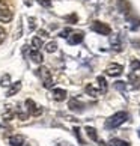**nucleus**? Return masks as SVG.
<instances>
[{
  "mask_svg": "<svg viewBox=\"0 0 140 146\" xmlns=\"http://www.w3.org/2000/svg\"><path fill=\"white\" fill-rule=\"evenodd\" d=\"M128 119H130V115H128L127 111H117L115 113L113 116H110L109 119L105 121L104 127L107 129H113V128H117L119 125H122L123 122H127Z\"/></svg>",
  "mask_w": 140,
  "mask_h": 146,
  "instance_id": "obj_1",
  "label": "nucleus"
},
{
  "mask_svg": "<svg viewBox=\"0 0 140 146\" xmlns=\"http://www.w3.org/2000/svg\"><path fill=\"white\" fill-rule=\"evenodd\" d=\"M38 75L42 78V84H44V88L50 89L53 86V77H51V72L48 71V68L41 66L39 69H38Z\"/></svg>",
  "mask_w": 140,
  "mask_h": 146,
  "instance_id": "obj_2",
  "label": "nucleus"
},
{
  "mask_svg": "<svg viewBox=\"0 0 140 146\" xmlns=\"http://www.w3.org/2000/svg\"><path fill=\"white\" fill-rule=\"evenodd\" d=\"M90 29L95 33H100V35H110L111 33V27L105 23H101V21H94L90 24Z\"/></svg>",
  "mask_w": 140,
  "mask_h": 146,
  "instance_id": "obj_3",
  "label": "nucleus"
},
{
  "mask_svg": "<svg viewBox=\"0 0 140 146\" xmlns=\"http://www.w3.org/2000/svg\"><path fill=\"white\" fill-rule=\"evenodd\" d=\"M26 110H27V113L32 116H39L42 113V107L35 104L33 100H26Z\"/></svg>",
  "mask_w": 140,
  "mask_h": 146,
  "instance_id": "obj_4",
  "label": "nucleus"
},
{
  "mask_svg": "<svg viewBox=\"0 0 140 146\" xmlns=\"http://www.w3.org/2000/svg\"><path fill=\"white\" fill-rule=\"evenodd\" d=\"M122 71H123V68L119 63H110L109 66L105 68V74L110 75V77H117V75L122 74Z\"/></svg>",
  "mask_w": 140,
  "mask_h": 146,
  "instance_id": "obj_5",
  "label": "nucleus"
},
{
  "mask_svg": "<svg viewBox=\"0 0 140 146\" xmlns=\"http://www.w3.org/2000/svg\"><path fill=\"white\" fill-rule=\"evenodd\" d=\"M68 107H69V110H72V111H75V113H82V111H84V104H83V102H80L78 100H75V98L69 100Z\"/></svg>",
  "mask_w": 140,
  "mask_h": 146,
  "instance_id": "obj_6",
  "label": "nucleus"
},
{
  "mask_svg": "<svg viewBox=\"0 0 140 146\" xmlns=\"http://www.w3.org/2000/svg\"><path fill=\"white\" fill-rule=\"evenodd\" d=\"M83 38H84L83 32H74V33H71L68 36V44L69 45H77L83 41Z\"/></svg>",
  "mask_w": 140,
  "mask_h": 146,
  "instance_id": "obj_7",
  "label": "nucleus"
},
{
  "mask_svg": "<svg viewBox=\"0 0 140 146\" xmlns=\"http://www.w3.org/2000/svg\"><path fill=\"white\" fill-rule=\"evenodd\" d=\"M0 18L5 20V21H9L11 18H12L11 9L8 8V5H5L3 2H0Z\"/></svg>",
  "mask_w": 140,
  "mask_h": 146,
  "instance_id": "obj_8",
  "label": "nucleus"
},
{
  "mask_svg": "<svg viewBox=\"0 0 140 146\" xmlns=\"http://www.w3.org/2000/svg\"><path fill=\"white\" fill-rule=\"evenodd\" d=\"M9 145L11 146H23L24 145V137L17 134V136H11L9 137Z\"/></svg>",
  "mask_w": 140,
  "mask_h": 146,
  "instance_id": "obj_9",
  "label": "nucleus"
},
{
  "mask_svg": "<svg viewBox=\"0 0 140 146\" xmlns=\"http://www.w3.org/2000/svg\"><path fill=\"white\" fill-rule=\"evenodd\" d=\"M66 90L63 89H54L53 90V98H54L56 101H65L66 100Z\"/></svg>",
  "mask_w": 140,
  "mask_h": 146,
  "instance_id": "obj_10",
  "label": "nucleus"
},
{
  "mask_svg": "<svg viewBox=\"0 0 140 146\" xmlns=\"http://www.w3.org/2000/svg\"><path fill=\"white\" fill-rule=\"evenodd\" d=\"M30 59H32V60H33L35 63H42V60H44V57H42L41 51L36 50V48L30 50Z\"/></svg>",
  "mask_w": 140,
  "mask_h": 146,
  "instance_id": "obj_11",
  "label": "nucleus"
},
{
  "mask_svg": "<svg viewBox=\"0 0 140 146\" xmlns=\"http://www.w3.org/2000/svg\"><path fill=\"white\" fill-rule=\"evenodd\" d=\"M20 89H21V83L20 82L12 83V84H11V88L8 89V92H6V96H14L17 92H20Z\"/></svg>",
  "mask_w": 140,
  "mask_h": 146,
  "instance_id": "obj_12",
  "label": "nucleus"
},
{
  "mask_svg": "<svg viewBox=\"0 0 140 146\" xmlns=\"http://www.w3.org/2000/svg\"><path fill=\"white\" fill-rule=\"evenodd\" d=\"M117 8L122 14H128L130 12V3L127 0H117Z\"/></svg>",
  "mask_w": 140,
  "mask_h": 146,
  "instance_id": "obj_13",
  "label": "nucleus"
},
{
  "mask_svg": "<svg viewBox=\"0 0 140 146\" xmlns=\"http://www.w3.org/2000/svg\"><path fill=\"white\" fill-rule=\"evenodd\" d=\"M128 82L133 83V88H134V89L140 88V77H136V72H134V71L128 75Z\"/></svg>",
  "mask_w": 140,
  "mask_h": 146,
  "instance_id": "obj_14",
  "label": "nucleus"
},
{
  "mask_svg": "<svg viewBox=\"0 0 140 146\" xmlns=\"http://www.w3.org/2000/svg\"><path fill=\"white\" fill-rule=\"evenodd\" d=\"M84 90H86V94H88L89 96H94V98H96V96L101 94V92H100V90H96L92 84H88V86L84 88Z\"/></svg>",
  "mask_w": 140,
  "mask_h": 146,
  "instance_id": "obj_15",
  "label": "nucleus"
},
{
  "mask_svg": "<svg viewBox=\"0 0 140 146\" xmlns=\"http://www.w3.org/2000/svg\"><path fill=\"white\" fill-rule=\"evenodd\" d=\"M96 80H98V83H100V92H101V94H105V92H107V82H105V78L103 77V75H100Z\"/></svg>",
  "mask_w": 140,
  "mask_h": 146,
  "instance_id": "obj_16",
  "label": "nucleus"
},
{
  "mask_svg": "<svg viewBox=\"0 0 140 146\" xmlns=\"http://www.w3.org/2000/svg\"><path fill=\"white\" fill-rule=\"evenodd\" d=\"M84 129H86V134H88V136L92 139V140H95V142L98 140V134H96V129H95V128H92V127H86Z\"/></svg>",
  "mask_w": 140,
  "mask_h": 146,
  "instance_id": "obj_17",
  "label": "nucleus"
},
{
  "mask_svg": "<svg viewBox=\"0 0 140 146\" xmlns=\"http://www.w3.org/2000/svg\"><path fill=\"white\" fill-rule=\"evenodd\" d=\"M110 146H130V143L125 142V140H121V139H111L110 140Z\"/></svg>",
  "mask_w": 140,
  "mask_h": 146,
  "instance_id": "obj_18",
  "label": "nucleus"
},
{
  "mask_svg": "<svg viewBox=\"0 0 140 146\" xmlns=\"http://www.w3.org/2000/svg\"><path fill=\"white\" fill-rule=\"evenodd\" d=\"M56 50H57L56 41H51V42H48V44L45 45V51H47V53H54Z\"/></svg>",
  "mask_w": 140,
  "mask_h": 146,
  "instance_id": "obj_19",
  "label": "nucleus"
},
{
  "mask_svg": "<svg viewBox=\"0 0 140 146\" xmlns=\"http://www.w3.org/2000/svg\"><path fill=\"white\" fill-rule=\"evenodd\" d=\"M32 44H33V47L36 48V50H39V48L42 47V39L39 36H35L33 39H32Z\"/></svg>",
  "mask_w": 140,
  "mask_h": 146,
  "instance_id": "obj_20",
  "label": "nucleus"
},
{
  "mask_svg": "<svg viewBox=\"0 0 140 146\" xmlns=\"http://www.w3.org/2000/svg\"><path fill=\"white\" fill-rule=\"evenodd\" d=\"M11 77H9V74H5L3 77H2V80H0V86H3V88H6V86H9L11 83Z\"/></svg>",
  "mask_w": 140,
  "mask_h": 146,
  "instance_id": "obj_21",
  "label": "nucleus"
},
{
  "mask_svg": "<svg viewBox=\"0 0 140 146\" xmlns=\"http://www.w3.org/2000/svg\"><path fill=\"white\" fill-rule=\"evenodd\" d=\"M74 134H75V137H77V140L80 142V145H86V142L82 139V136H80V128L78 127H74Z\"/></svg>",
  "mask_w": 140,
  "mask_h": 146,
  "instance_id": "obj_22",
  "label": "nucleus"
},
{
  "mask_svg": "<svg viewBox=\"0 0 140 146\" xmlns=\"http://www.w3.org/2000/svg\"><path fill=\"white\" fill-rule=\"evenodd\" d=\"M140 69V62L136 60V59H133L131 60V71H139Z\"/></svg>",
  "mask_w": 140,
  "mask_h": 146,
  "instance_id": "obj_23",
  "label": "nucleus"
},
{
  "mask_svg": "<svg viewBox=\"0 0 140 146\" xmlns=\"http://www.w3.org/2000/svg\"><path fill=\"white\" fill-rule=\"evenodd\" d=\"M115 88H116L117 90L123 92V90H125V88H127V84L123 83V82H116V83H115Z\"/></svg>",
  "mask_w": 140,
  "mask_h": 146,
  "instance_id": "obj_24",
  "label": "nucleus"
},
{
  "mask_svg": "<svg viewBox=\"0 0 140 146\" xmlns=\"http://www.w3.org/2000/svg\"><path fill=\"white\" fill-rule=\"evenodd\" d=\"M36 2L44 8H51V0H36Z\"/></svg>",
  "mask_w": 140,
  "mask_h": 146,
  "instance_id": "obj_25",
  "label": "nucleus"
},
{
  "mask_svg": "<svg viewBox=\"0 0 140 146\" xmlns=\"http://www.w3.org/2000/svg\"><path fill=\"white\" fill-rule=\"evenodd\" d=\"M111 45H117V48H119V50H121V42H119V36H113L111 38Z\"/></svg>",
  "mask_w": 140,
  "mask_h": 146,
  "instance_id": "obj_26",
  "label": "nucleus"
},
{
  "mask_svg": "<svg viewBox=\"0 0 140 146\" xmlns=\"http://www.w3.org/2000/svg\"><path fill=\"white\" fill-rule=\"evenodd\" d=\"M5 38H6V30H5L3 27H0V44L5 41Z\"/></svg>",
  "mask_w": 140,
  "mask_h": 146,
  "instance_id": "obj_27",
  "label": "nucleus"
},
{
  "mask_svg": "<svg viewBox=\"0 0 140 146\" xmlns=\"http://www.w3.org/2000/svg\"><path fill=\"white\" fill-rule=\"evenodd\" d=\"M66 21H71V24H75V23H77V15H75V14L69 15V17H66Z\"/></svg>",
  "mask_w": 140,
  "mask_h": 146,
  "instance_id": "obj_28",
  "label": "nucleus"
},
{
  "mask_svg": "<svg viewBox=\"0 0 140 146\" xmlns=\"http://www.w3.org/2000/svg\"><path fill=\"white\" fill-rule=\"evenodd\" d=\"M69 33H72L71 29H65V30H62V32H60V36H62V38H68Z\"/></svg>",
  "mask_w": 140,
  "mask_h": 146,
  "instance_id": "obj_29",
  "label": "nucleus"
},
{
  "mask_svg": "<svg viewBox=\"0 0 140 146\" xmlns=\"http://www.w3.org/2000/svg\"><path fill=\"white\" fill-rule=\"evenodd\" d=\"M35 21H36L35 18H32V17L29 18V23H30V24H29V29H30V30H33V29H35V26H36V24H35Z\"/></svg>",
  "mask_w": 140,
  "mask_h": 146,
  "instance_id": "obj_30",
  "label": "nucleus"
},
{
  "mask_svg": "<svg viewBox=\"0 0 140 146\" xmlns=\"http://www.w3.org/2000/svg\"><path fill=\"white\" fill-rule=\"evenodd\" d=\"M56 146H72V145H69V143H66V142H60V143H57Z\"/></svg>",
  "mask_w": 140,
  "mask_h": 146,
  "instance_id": "obj_31",
  "label": "nucleus"
},
{
  "mask_svg": "<svg viewBox=\"0 0 140 146\" xmlns=\"http://www.w3.org/2000/svg\"><path fill=\"white\" fill-rule=\"evenodd\" d=\"M39 35H41V36H44V38H45V36H48V33H47L45 30H39Z\"/></svg>",
  "mask_w": 140,
  "mask_h": 146,
  "instance_id": "obj_32",
  "label": "nucleus"
},
{
  "mask_svg": "<svg viewBox=\"0 0 140 146\" xmlns=\"http://www.w3.org/2000/svg\"><path fill=\"white\" fill-rule=\"evenodd\" d=\"M100 146H110L109 143H104V142H100Z\"/></svg>",
  "mask_w": 140,
  "mask_h": 146,
  "instance_id": "obj_33",
  "label": "nucleus"
},
{
  "mask_svg": "<svg viewBox=\"0 0 140 146\" xmlns=\"http://www.w3.org/2000/svg\"><path fill=\"white\" fill-rule=\"evenodd\" d=\"M139 137H140V128H139Z\"/></svg>",
  "mask_w": 140,
  "mask_h": 146,
  "instance_id": "obj_34",
  "label": "nucleus"
}]
</instances>
